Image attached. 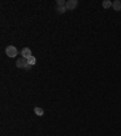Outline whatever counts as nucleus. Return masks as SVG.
Instances as JSON below:
<instances>
[{"mask_svg":"<svg viewBox=\"0 0 121 136\" xmlns=\"http://www.w3.org/2000/svg\"><path fill=\"white\" fill-rule=\"evenodd\" d=\"M16 66H17V68H22V69H27V71L30 69V64L28 62V58H23V57L22 58H17Z\"/></svg>","mask_w":121,"mask_h":136,"instance_id":"obj_1","label":"nucleus"},{"mask_svg":"<svg viewBox=\"0 0 121 136\" xmlns=\"http://www.w3.org/2000/svg\"><path fill=\"white\" fill-rule=\"evenodd\" d=\"M5 52H6V55L9 56V57H17V55H18L17 49H16L15 46H12V45H9V46L6 48Z\"/></svg>","mask_w":121,"mask_h":136,"instance_id":"obj_2","label":"nucleus"},{"mask_svg":"<svg viewBox=\"0 0 121 136\" xmlns=\"http://www.w3.org/2000/svg\"><path fill=\"white\" fill-rule=\"evenodd\" d=\"M78 0H68L66 4L67 10H75V7L78 6Z\"/></svg>","mask_w":121,"mask_h":136,"instance_id":"obj_3","label":"nucleus"},{"mask_svg":"<svg viewBox=\"0 0 121 136\" xmlns=\"http://www.w3.org/2000/svg\"><path fill=\"white\" fill-rule=\"evenodd\" d=\"M21 55L23 58H29L30 56H32V51H30L29 48H23L22 51H21Z\"/></svg>","mask_w":121,"mask_h":136,"instance_id":"obj_4","label":"nucleus"},{"mask_svg":"<svg viewBox=\"0 0 121 136\" xmlns=\"http://www.w3.org/2000/svg\"><path fill=\"white\" fill-rule=\"evenodd\" d=\"M113 9H114L115 11H120L121 10V1L120 0H115V1H113Z\"/></svg>","mask_w":121,"mask_h":136,"instance_id":"obj_5","label":"nucleus"},{"mask_svg":"<svg viewBox=\"0 0 121 136\" xmlns=\"http://www.w3.org/2000/svg\"><path fill=\"white\" fill-rule=\"evenodd\" d=\"M34 113H35L36 116L41 117V116H44V109L40 108V107H34Z\"/></svg>","mask_w":121,"mask_h":136,"instance_id":"obj_6","label":"nucleus"},{"mask_svg":"<svg viewBox=\"0 0 121 136\" xmlns=\"http://www.w3.org/2000/svg\"><path fill=\"white\" fill-rule=\"evenodd\" d=\"M102 5H103L104 9H109V7L113 6V3H111V1H109V0H105V1H103L102 3Z\"/></svg>","mask_w":121,"mask_h":136,"instance_id":"obj_7","label":"nucleus"},{"mask_svg":"<svg viewBox=\"0 0 121 136\" xmlns=\"http://www.w3.org/2000/svg\"><path fill=\"white\" fill-rule=\"evenodd\" d=\"M56 11L58 13H64L67 11V6H58L56 9Z\"/></svg>","mask_w":121,"mask_h":136,"instance_id":"obj_8","label":"nucleus"},{"mask_svg":"<svg viewBox=\"0 0 121 136\" xmlns=\"http://www.w3.org/2000/svg\"><path fill=\"white\" fill-rule=\"evenodd\" d=\"M28 62H29L30 66H33V64H35L36 63V58L34 57V56H30L29 58H28Z\"/></svg>","mask_w":121,"mask_h":136,"instance_id":"obj_9","label":"nucleus"},{"mask_svg":"<svg viewBox=\"0 0 121 136\" xmlns=\"http://www.w3.org/2000/svg\"><path fill=\"white\" fill-rule=\"evenodd\" d=\"M66 1H63V0H57V5L58 6H66Z\"/></svg>","mask_w":121,"mask_h":136,"instance_id":"obj_10","label":"nucleus"}]
</instances>
